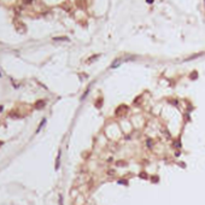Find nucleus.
I'll list each match as a JSON object with an SVG mask.
<instances>
[{
    "label": "nucleus",
    "instance_id": "f257e3e1",
    "mask_svg": "<svg viewBox=\"0 0 205 205\" xmlns=\"http://www.w3.org/2000/svg\"><path fill=\"white\" fill-rule=\"evenodd\" d=\"M128 109L124 106V105H122V106H120L118 109H117L116 110V115H118V116H122L123 115V112H126V111H127Z\"/></svg>",
    "mask_w": 205,
    "mask_h": 205
},
{
    "label": "nucleus",
    "instance_id": "f03ea898",
    "mask_svg": "<svg viewBox=\"0 0 205 205\" xmlns=\"http://www.w3.org/2000/svg\"><path fill=\"white\" fill-rule=\"evenodd\" d=\"M99 56H93L92 58H89V59H87V63H92V62H94L95 59H98Z\"/></svg>",
    "mask_w": 205,
    "mask_h": 205
},
{
    "label": "nucleus",
    "instance_id": "7ed1b4c3",
    "mask_svg": "<svg viewBox=\"0 0 205 205\" xmlns=\"http://www.w3.org/2000/svg\"><path fill=\"white\" fill-rule=\"evenodd\" d=\"M41 105H45V103H44V101H39V103H36V108H38V109L42 108V106H41Z\"/></svg>",
    "mask_w": 205,
    "mask_h": 205
},
{
    "label": "nucleus",
    "instance_id": "20e7f679",
    "mask_svg": "<svg viewBox=\"0 0 205 205\" xmlns=\"http://www.w3.org/2000/svg\"><path fill=\"white\" fill-rule=\"evenodd\" d=\"M108 175H110V176H112V175H115V171L112 170V169H110V170L108 171Z\"/></svg>",
    "mask_w": 205,
    "mask_h": 205
},
{
    "label": "nucleus",
    "instance_id": "39448f33",
    "mask_svg": "<svg viewBox=\"0 0 205 205\" xmlns=\"http://www.w3.org/2000/svg\"><path fill=\"white\" fill-rule=\"evenodd\" d=\"M23 3H24L26 5H29V4L33 3V0H23Z\"/></svg>",
    "mask_w": 205,
    "mask_h": 205
},
{
    "label": "nucleus",
    "instance_id": "423d86ee",
    "mask_svg": "<svg viewBox=\"0 0 205 205\" xmlns=\"http://www.w3.org/2000/svg\"><path fill=\"white\" fill-rule=\"evenodd\" d=\"M140 177H142V179H147V175H146L145 173H141V174H140Z\"/></svg>",
    "mask_w": 205,
    "mask_h": 205
},
{
    "label": "nucleus",
    "instance_id": "0eeeda50",
    "mask_svg": "<svg viewBox=\"0 0 205 205\" xmlns=\"http://www.w3.org/2000/svg\"><path fill=\"white\" fill-rule=\"evenodd\" d=\"M54 40H68L67 38H56Z\"/></svg>",
    "mask_w": 205,
    "mask_h": 205
}]
</instances>
